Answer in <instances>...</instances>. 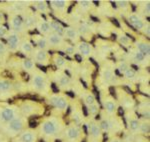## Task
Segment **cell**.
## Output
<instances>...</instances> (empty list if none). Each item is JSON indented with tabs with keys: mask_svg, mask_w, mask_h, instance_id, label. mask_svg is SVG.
I'll return each instance as SVG.
<instances>
[{
	"mask_svg": "<svg viewBox=\"0 0 150 142\" xmlns=\"http://www.w3.org/2000/svg\"><path fill=\"white\" fill-rule=\"evenodd\" d=\"M116 67H117V69L119 70V72L124 73L127 69L130 68V65H129V63L126 62V61H119L117 64H116Z\"/></svg>",
	"mask_w": 150,
	"mask_h": 142,
	"instance_id": "ee69618b",
	"label": "cell"
},
{
	"mask_svg": "<svg viewBox=\"0 0 150 142\" xmlns=\"http://www.w3.org/2000/svg\"><path fill=\"white\" fill-rule=\"evenodd\" d=\"M78 7L80 8L81 11L85 12L89 11L92 7V2L90 1H79L78 2Z\"/></svg>",
	"mask_w": 150,
	"mask_h": 142,
	"instance_id": "7bdbcfd3",
	"label": "cell"
},
{
	"mask_svg": "<svg viewBox=\"0 0 150 142\" xmlns=\"http://www.w3.org/2000/svg\"><path fill=\"white\" fill-rule=\"evenodd\" d=\"M63 136L67 142H81L84 138V132L80 125L72 123L65 127Z\"/></svg>",
	"mask_w": 150,
	"mask_h": 142,
	"instance_id": "ba28073f",
	"label": "cell"
},
{
	"mask_svg": "<svg viewBox=\"0 0 150 142\" xmlns=\"http://www.w3.org/2000/svg\"><path fill=\"white\" fill-rule=\"evenodd\" d=\"M32 61L42 66H47L50 64V55L48 51L41 50L38 48H34V51L32 54Z\"/></svg>",
	"mask_w": 150,
	"mask_h": 142,
	"instance_id": "e0dca14e",
	"label": "cell"
},
{
	"mask_svg": "<svg viewBox=\"0 0 150 142\" xmlns=\"http://www.w3.org/2000/svg\"><path fill=\"white\" fill-rule=\"evenodd\" d=\"M36 28H37V31L39 32V34H41L42 36H45V37L51 32L48 20H46V19H44L42 17H39V20H38V22H37Z\"/></svg>",
	"mask_w": 150,
	"mask_h": 142,
	"instance_id": "f1b7e54d",
	"label": "cell"
},
{
	"mask_svg": "<svg viewBox=\"0 0 150 142\" xmlns=\"http://www.w3.org/2000/svg\"><path fill=\"white\" fill-rule=\"evenodd\" d=\"M53 81L57 84V86L62 90H69L71 83H70L69 77L66 75L62 70L58 69L57 71H55L52 75Z\"/></svg>",
	"mask_w": 150,
	"mask_h": 142,
	"instance_id": "5bb4252c",
	"label": "cell"
},
{
	"mask_svg": "<svg viewBox=\"0 0 150 142\" xmlns=\"http://www.w3.org/2000/svg\"><path fill=\"white\" fill-rule=\"evenodd\" d=\"M87 131H88L89 139L92 140H102L103 132L101 130V127L99 125V122L96 121L95 119L91 118L86 122Z\"/></svg>",
	"mask_w": 150,
	"mask_h": 142,
	"instance_id": "7c38bea8",
	"label": "cell"
},
{
	"mask_svg": "<svg viewBox=\"0 0 150 142\" xmlns=\"http://www.w3.org/2000/svg\"><path fill=\"white\" fill-rule=\"evenodd\" d=\"M32 39L34 43L36 44V48L41 50H45V51H48V49H50L49 44H48V41L46 39L45 36L42 35H33L32 36Z\"/></svg>",
	"mask_w": 150,
	"mask_h": 142,
	"instance_id": "f546056e",
	"label": "cell"
},
{
	"mask_svg": "<svg viewBox=\"0 0 150 142\" xmlns=\"http://www.w3.org/2000/svg\"><path fill=\"white\" fill-rule=\"evenodd\" d=\"M99 125L102 132H118L123 129V122L120 118L109 114H106V116L102 115Z\"/></svg>",
	"mask_w": 150,
	"mask_h": 142,
	"instance_id": "8992f818",
	"label": "cell"
},
{
	"mask_svg": "<svg viewBox=\"0 0 150 142\" xmlns=\"http://www.w3.org/2000/svg\"><path fill=\"white\" fill-rule=\"evenodd\" d=\"M138 134L142 135H148L149 134V121L146 119H139V127H138Z\"/></svg>",
	"mask_w": 150,
	"mask_h": 142,
	"instance_id": "e575fe53",
	"label": "cell"
},
{
	"mask_svg": "<svg viewBox=\"0 0 150 142\" xmlns=\"http://www.w3.org/2000/svg\"><path fill=\"white\" fill-rule=\"evenodd\" d=\"M35 9L40 13H47L49 11V5L47 4L46 1H33L31 2Z\"/></svg>",
	"mask_w": 150,
	"mask_h": 142,
	"instance_id": "d6a6232c",
	"label": "cell"
},
{
	"mask_svg": "<svg viewBox=\"0 0 150 142\" xmlns=\"http://www.w3.org/2000/svg\"><path fill=\"white\" fill-rule=\"evenodd\" d=\"M20 115L16 105L8 104L6 102H0V129L9 123L11 120Z\"/></svg>",
	"mask_w": 150,
	"mask_h": 142,
	"instance_id": "5b68a950",
	"label": "cell"
},
{
	"mask_svg": "<svg viewBox=\"0 0 150 142\" xmlns=\"http://www.w3.org/2000/svg\"><path fill=\"white\" fill-rule=\"evenodd\" d=\"M30 80H29L28 86L33 92L39 93L41 95L48 96L50 94V79L46 74L36 68L32 73L30 74Z\"/></svg>",
	"mask_w": 150,
	"mask_h": 142,
	"instance_id": "7a4b0ae2",
	"label": "cell"
},
{
	"mask_svg": "<svg viewBox=\"0 0 150 142\" xmlns=\"http://www.w3.org/2000/svg\"><path fill=\"white\" fill-rule=\"evenodd\" d=\"M125 119L126 124L129 131L132 134H138V127H139V118L133 111H127L125 113Z\"/></svg>",
	"mask_w": 150,
	"mask_h": 142,
	"instance_id": "d6986e66",
	"label": "cell"
},
{
	"mask_svg": "<svg viewBox=\"0 0 150 142\" xmlns=\"http://www.w3.org/2000/svg\"><path fill=\"white\" fill-rule=\"evenodd\" d=\"M28 121L27 118L19 115L16 118L11 120L9 123H7L3 128L1 129V131L5 134L6 136L11 137V138H15L16 136H18L20 133L25 130L27 127Z\"/></svg>",
	"mask_w": 150,
	"mask_h": 142,
	"instance_id": "3957f363",
	"label": "cell"
},
{
	"mask_svg": "<svg viewBox=\"0 0 150 142\" xmlns=\"http://www.w3.org/2000/svg\"><path fill=\"white\" fill-rule=\"evenodd\" d=\"M8 29L4 25H0V39L1 38H5L7 33H8Z\"/></svg>",
	"mask_w": 150,
	"mask_h": 142,
	"instance_id": "7dc6e473",
	"label": "cell"
},
{
	"mask_svg": "<svg viewBox=\"0 0 150 142\" xmlns=\"http://www.w3.org/2000/svg\"><path fill=\"white\" fill-rule=\"evenodd\" d=\"M88 142H101L100 140H92V139H89Z\"/></svg>",
	"mask_w": 150,
	"mask_h": 142,
	"instance_id": "f907efd6",
	"label": "cell"
},
{
	"mask_svg": "<svg viewBox=\"0 0 150 142\" xmlns=\"http://www.w3.org/2000/svg\"><path fill=\"white\" fill-rule=\"evenodd\" d=\"M87 107V111H88V114L89 116H91V118H93V117H95L96 115L99 113V105L97 102H95L94 104H91V105H88Z\"/></svg>",
	"mask_w": 150,
	"mask_h": 142,
	"instance_id": "ab89813d",
	"label": "cell"
},
{
	"mask_svg": "<svg viewBox=\"0 0 150 142\" xmlns=\"http://www.w3.org/2000/svg\"><path fill=\"white\" fill-rule=\"evenodd\" d=\"M115 3L117 4V6L119 7L120 9H122L123 11H128L130 8L129 2L128 1H116Z\"/></svg>",
	"mask_w": 150,
	"mask_h": 142,
	"instance_id": "bcb514c9",
	"label": "cell"
},
{
	"mask_svg": "<svg viewBox=\"0 0 150 142\" xmlns=\"http://www.w3.org/2000/svg\"><path fill=\"white\" fill-rule=\"evenodd\" d=\"M82 98H83V101H84V103H85L86 106L91 105V104H94V103L96 102L95 96H94L91 92H89V91L84 92L83 95H82Z\"/></svg>",
	"mask_w": 150,
	"mask_h": 142,
	"instance_id": "f35d334b",
	"label": "cell"
},
{
	"mask_svg": "<svg viewBox=\"0 0 150 142\" xmlns=\"http://www.w3.org/2000/svg\"><path fill=\"white\" fill-rule=\"evenodd\" d=\"M26 13V12H25ZM39 15L33 13L32 11H28L26 14H23V22L25 25L26 30H33L34 28H36L37 22L39 20Z\"/></svg>",
	"mask_w": 150,
	"mask_h": 142,
	"instance_id": "7402d4cb",
	"label": "cell"
},
{
	"mask_svg": "<svg viewBox=\"0 0 150 142\" xmlns=\"http://www.w3.org/2000/svg\"><path fill=\"white\" fill-rule=\"evenodd\" d=\"M118 40H119V42L121 43L122 45H124V46H129L130 43H131V40H130V38L126 36L125 34H120L118 36Z\"/></svg>",
	"mask_w": 150,
	"mask_h": 142,
	"instance_id": "f6af8a7d",
	"label": "cell"
},
{
	"mask_svg": "<svg viewBox=\"0 0 150 142\" xmlns=\"http://www.w3.org/2000/svg\"><path fill=\"white\" fill-rule=\"evenodd\" d=\"M5 39L7 41V48H8L9 52L18 51L19 46H20V43H21V39H22V38L20 37V34L9 30L6 35V37H5Z\"/></svg>",
	"mask_w": 150,
	"mask_h": 142,
	"instance_id": "2e32d148",
	"label": "cell"
},
{
	"mask_svg": "<svg viewBox=\"0 0 150 142\" xmlns=\"http://www.w3.org/2000/svg\"><path fill=\"white\" fill-rule=\"evenodd\" d=\"M8 24H9V27H10V30L13 31V32L18 33L20 35L26 32V28L25 25H24L23 19L21 16L17 15V14L9 13Z\"/></svg>",
	"mask_w": 150,
	"mask_h": 142,
	"instance_id": "8fae6325",
	"label": "cell"
},
{
	"mask_svg": "<svg viewBox=\"0 0 150 142\" xmlns=\"http://www.w3.org/2000/svg\"><path fill=\"white\" fill-rule=\"evenodd\" d=\"M76 51L81 55L82 57L88 58L93 54V47L90 43L85 41H79L76 45Z\"/></svg>",
	"mask_w": 150,
	"mask_h": 142,
	"instance_id": "603a6c76",
	"label": "cell"
},
{
	"mask_svg": "<svg viewBox=\"0 0 150 142\" xmlns=\"http://www.w3.org/2000/svg\"><path fill=\"white\" fill-rule=\"evenodd\" d=\"M138 7V10H137L136 13L138 15L142 16V17H146V16H149V2H142V5H137Z\"/></svg>",
	"mask_w": 150,
	"mask_h": 142,
	"instance_id": "8d00e7d4",
	"label": "cell"
},
{
	"mask_svg": "<svg viewBox=\"0 0 150 142\" xmlns=\"http://www.w3.org/2000/svg\"><path fill=\"white\" fill-rule=\"evenodd\" d=\"M46 39L50 48H57V49L59 48V49H62L65 46V44H66L63 36L54 32H50L46 36Z\"/></svg>",
	"mask_w": 150,
	"mask_h": 142,
	"instance_id": "ffe728a7",
	"label": "cell"
},
{
	"mask_svg": "<svg viewBox=\"0 0 150 142\" xmlns=\"http://www.w3.org/2000/svg\"><path fill=\"white\" fill-rule=\"evenodd\" d=\"M129 57L130 60H132L134 63H136L137 65H145L146 61H148V58L142 55L140 52L137 51L136 49H130L129 51Z\"/></svg>",
	"mask_w": 150,
	"mask_h": 142,
	"instance_id": "83f0119b",
	"label": "cell"
},
{
	"mask_svg": "<svg viewBox=\"0 0 150 142\" xmlns=\"http://www.w3.org/2000/svg\"><path fill=\"white\" fill-rule=\"evenodd\" d=\"M8 48H7V45L0 39V59H5V57L8 55Z\"/></svg>",
	"mask_w": 150,
	"mask_h": 142,
	"instance_id": "b9f144b4",
	"label": "cell"
},
{
	"mask_svg": "<svg viewBox=\"0 0 150 142\" xmlns=\"http://www.w3.org/2000/svg\"><path fill=\"white\" fill-rule=\"evenodd\" d=\"M108 142H124V141H123L120 137L113 136V137H111V138L109 139V141H108Z\"/></svg>",
	"mask_w": 150,
	"mask_h": 142,
	"instance_id": "c3c4849f",
	"label": "cell"
},
{
	"mask_svg": "<svg viewBox=\"0 0 150 142\" xmlns=\"http://www.w3.org/2000/svg\"><path fill=\"white\" fill-rule=\"evenodd\" d=\"M71 117L72 120L74 121L75 124L77 125H81L84 122V116H83V112L80 109V107L78 105H75L72 108V112H71Z\"/></svg>",
	"mask_w": 150,
	"mask_h": 142,
	"instance_id": "4dcf8cb0",
	"label": "cell"
},
{
	"mask_svg": "<svg viewBox=\"0 0 150 142\" xmlns=\"http://www.w3.org/2000/svg\"><path fill=\"white\" fill-rule=\"evenodd\" d=\"M146 104H148V102H144L138 106V111L139 113H141V114L143 115L144 119H146V116H147V118H148V116H149V105L146 106Z\"/></svg>",
	"mask_w": 150,
	"mask_h": 142,
	"instance_id": "60d3db41",
	"label": "cell"
},
{
	"mask_svg": "<svg viewBox=\"0 0 150 142\" xmlns=\"http://www.w3.org/2000/svg\"><path fill=\"white\" fill-rule=\"evenodd\" d=\"M116 95H117V98H118V100L120 101L121 105L126 110L132 109V108L135 106V101L132 98V96L130 95V93L126 92V91L123 90L122 88L116 89Z\"/></svg>",
	"mask_w": 150,
	"mask_h": 142,
	"instance_id": "4fadbf2b",
	"label": "cell"
},
{
	"mask_svg": "<svg viewBox=\"0 0 150 142\" xmlns=\"http://www.w3.org/2000/svg\"><path fill=\"white\" fill-rule=\"evenodd\" d=\"M53 61H54L55 65L59 68V70H62L67 66V60L64 57H62L61 55L54 54L53 55Z\"/></svg>",
	"mask_w": 150,
	"mask_h": 142,
	"instance_id": "d590c367",
	"label": "cell"
},
{
	"mask_svg": "<svg viewBox=\"0 0 150 142\" xmlns=\"http://www.w3.org/2000/svg\"><path fill=\"white\" fill-rule=\"evenodd\" d=\"M38 138V133L34 129H25L22 133L15 137L13 142H36Z\"/></svg>",
	"mask_w": 150,
	"mask_h": 142,
	"instance_id": "44dd1931",
	"label": "cell"
},
{
	"mask_svg": "<svg viewBox=\"0 0 150 142\" xmlns=\"http://www.w3.org/2000/svg\"><path fill=\"white\" fill-rule=\"evenodd\" d=\"M101 101H102V105L104 108V111L106 114L114 115L116 111H117V101L109 94H102L101 95Z\"/></svg>",
	"mask_w": 150,
	"mask_h": 142,
	"instance_id": "9a60e30c",
	"label": "cell"
},
{
	"mask_svg": "<svg viewBox=\"0 0 150 142\" xmlns=\"http://www.w3.org/2000/svg\"><path fill=\"white\" fill-rule=\"evenodd\" d=\"M4 21H5V19H4V15H3V13H2V11L0 10V25H3Z\"/></svg>",
	"mask_w": 150,
	"mask_h": 142,
	"instance_id": "681fc988",
	"label": "cell"
},
{
	"mask_svg": "<svg viewBox=\"0 0 150 142\" xmlns=\"http://www.w3.org/2000/svg\"><path fill=\"white\" fill-rule=\"evenodd\" d=\"M123 75H124L125 79H127V80H129V81H136L137 79H138V74H137V72L133 68H131V67H130L129 69H127V70L123 73Z\"/></svg>",
	"mask_w": 150,
	"mask_h": 142,
	"instance_id": "74e56055",
	"label": "cell"
},
{
	"mask_svg": "<svg viewBox=\"0 0 150 142\" xmlns=\"http://www.w3.org/2000/svg\"><path fill=\"white\" fill-rule=\"evenodd\" d=\"M20 65H21V68H22L24 71L27 72V73H29V74H31L36 68H37V67L35 66L34 62H33L32 60H29V59L21 60Z\"/></svg>",
	"mask_w": 150,
	"mask_h": 142,
	"instance_id": "1f68e13d",
	"label": "cell"
},
{
	"mask_svg": "<svg viewBox=\"0 0 150 142\" xmlns=\"http://www.w3.org/2000/svg\"><path fill=\"white\" fill-rule=\"evenodd\" d=\"M134 49L140 52L142 55H144L146 58L149 59L150 55V45L149 42L146 41L145 39H138L134 43Z\"/></svg>",
	"mask_w": 150,
	"mask_h": 142,
	"instance_id": "484cf974",
	"label": "cell"
},
{
	"mask_svg": "<svg viewBox=\"0 0 150 142\" xmlns=\"http://www.w3.org/2000/svg\"><path fill=\"white\" fill-rule=\"evenodd\" d=\"M65 127L63 120L60 117H45L39 125V135L44 140H54L63 134Z\"/></svg>",
	"mask_w": 150,
	"mask_h": 142,
	"instance_id": "6da1fadb",
	"label": "cell"
},
{
	"mask_svg": "<svg viewBox=\"0 0 150 142\" xmlns=\"http://www.w3.org/2000/svg\"><path fill=\"white\" fill-rule=\"evenodd\" d=\"M70 3H71L70 1H65V0H52L50 1V7L56 13L66 14Z\"/></svg>",
	"mask_w": 150,
	"mask_h": 142,
	"instance_id": "cb8c5ba5",
	"label": "cell"
},
{
	"mask_svg": "<svg viewBox=\"0 0 150 142\" xmlns=\"http://www.w3.org/2000/svg\"><path fill=\"white\" fill-rule=\"evenodd\" d=\"M127 21L134 29L142 31L144 34L149 36V23L146 22L144 17L138 15L137 13H129L127 16Z\"/></svg>",
	"mask_w": 150,
	"mask_h": 142,
	"instance_id": "9c48e42d",
	"label": "cell"
},
{
	"mask_svg": "<svg viewBox=\"0 0 150 142\" xmlns=\"http://www.w3.org/2000/svg\"><path fill=\"white\" fill-rule=\"evenodd\" d=\"M100 79L104 84H113L115 82L116 75L113 70V66L105 64L100 70Z\"/></svg>",
	"mask_w": 150,
	"mask_h": 142,
	"instance_id": "ac0fdd59",
	"label": "cell"
},
{
	"mask_svg": "<svg viewBox=\"0 0 150 142\" xmlns=\"http://www.w3.org/2000/svg\"><path fill=\"white\" fill-rule=\"evenodd\" d=\"M49 22V25H50V29H51V32H54V33H57V34H60L63 36V31H64V28L62 27V25L60 24L58 21H55V20H48Z\"/></svg>",
	"mask_w": 150,
	"mask_h": 142,
	"instance_id": "836d02e7",
	"label": "cell"
},
{
	"mask_svg": "<svg viewBox=\"0 0 150 142\" xmlns=\"http://www.w3.org/2000/svg\"><path fill=\"white\" fill-rule=\"evenodd\" d=\"M17 92V86L7 78L0 77V99L5 100L12 97Z\"/></svg>",
	"mask_w": 150,
	"mask_h": 142,
	"instance_id": "30bf717a",
	"label": "cell"
},
{
	"mask_svg": "<svg viewBox=\"0 0 150 142\" xmlns=\"http://www.w3.org/2000/svg\"><path fill=\"white\" fill-rule=\"evenodd\" d=\"M48 104L60 112H65L69 106V99L65 94L62 93H50L46 96Z\"/></svg>",
	"mask_w": 150,
	"mask_h": 142,
	"instance_id": "52a82bcc",
	"label": "cell"
},
{
	"mask_svg": "<svg viewBox=\"0 0 150 142\" xmlns=\"http://www.w3.org/2000/svg\"><path fill=\"white\" fill-rule=\"evenodd\" d=\"M19 51L26 57H32L33 51H34V46L33 43L28 39V38H23L21 39L20 46H19Z\"/></svg>",
	"mask_w": 150,
	"mask_h": 142,
	"instance_id": "d4e9b609",
	"label": "cell"
},
{
	"mask_svg": "<svg viewBox=\"0 0 150 142\" xmlns=\"http://www.w3.org/2000/svg\"><path fill=\"white\" fill-rule=\"evenodd\" d=\"M63 37L64 39L70 40V41L74 42V43H78L79 39H80V33H79L78 29H76L75 27H66L64 28L63 31Z\"/></svg>",
	"mask_w": 150,
	"mask_h": 142,
	"instance_id": "4316f807",
	"label": "cell"
},
{
	"mask_svg": "<svg viewBox=\"0 0 150 142\" xmlns=\"http://www.w3.org/2000/svg\"><path fill=\"white\" fill-rule=\"evenodd\" d=\"M21 116L27 118L29 116H38L44 112V107L42 104L32 100H22L18 105H16Z\"/></svg>",
	"mask_w": 150,
	"mask_h": 142,
	"instance_id": "277c9868",
	"label": "cell"
}]
</instances>
